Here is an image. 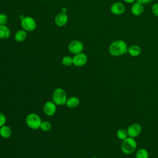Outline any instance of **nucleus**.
Here are the masks:
<instances>
[{"mask_svg":"<svg viewBox=\"0 0 158 158\" xmlns=\"http://www.w3.org/2000/svg\"><path fill=\"white\" fill-rule=\"evenodd\" d=\"M6 121V118L5 115L3 113L0 112V127L5 125Z\"/></svg>","mask_w":158,"mask_h":158,"instance_id":"obj_24","label":"nucleus"},{"mask_svg":"<svg viewBox=\"0 0 158 158\" xmlns=\"http://www.w3.org/2000/svg\"><path fill=\"white\" fill-rule=\"evenodd\" d=\"M40 128H41L44 131H48L51 130V124L50 122H49L48 121H46V120L42 121Z\"/></svg>","mask_w":158,"mask_h":158,"instance_id":"obj_21","label":"nucleus"},{"mask_svg":"<svg viewBox=\"0 0 158 158\" xmlns=\"http://www.w3.org/2000/svg\"><path fill=\"white\" fill-rule=\"evenodd\" d=\"M110 12L114 15H118L122 14L125 10V6L122 2H114L110 8Z\"/></svg>","mask_w":158,"mask_h":158,"instance_id":"obj_9","label":"nucleus"},{"mask_svg":"<svg viewBox=\"0 0 158 158\" xmlns=\"http://www.w3.org/2000/svg\"><path fill=\"white\" fill-rule=\"evenodd\" d=\"M7 22V16L3 13L0 14V25H6Z\"/></svg>","mask_w":158,"mask_h":158,"instance_id":"obj_22","label":"nucleus"},{"mask_svg":"<svg viewBox=\"0 0 158 158\" xmlns=\"http://www.w3.org/2000/svg\"><path fill=\"white\" fill-rule=\"evenodd\" d=\"M127 131L128 136L135 138L140 134L141 131V127L138 123H133L128 127Z\"/></svg>","mask_w":158,"mask_h":158,"instance_id":"obj_10","label":"nucleus"},{"mask_svg":"<svg viewBox=\"0 0 158 158\" xmlns=\"http://www.w3.org/2000/svg\"><path fill=\"white\" fill-rule=\"evenodd\" d=\"M62 64L65 67H70L73 64V58L69 56H64L62 59Z\"/></svg>","mask_w":158,"mask_h":158,"instance_id":"obj_20","label":"nucleus"},{"mask_svg":"<svg viewBox=\"0 0 158 158\" xmlns=\"http://www.w3.org/2000/svg\"><path fill=\"white\" fill-rule=\"evenodd\" d=\"M43 1H47V0H43Z\"/></svg>","mask_w":158,"mask_h":158,"instance_id":"obj_30","label":"nucleus"},{"mask_svg":"<svg viewBox=\"0 0 158 158\" xmlns=\"http://www.w3.org/2000/svg\"><path fill=\"white\" fill-rule=\"evenodd\" d=\"M126 3H128V4H133V2H135L136 1V0H123Z\"/></svg>","mask_w":158,"mask_h":158,"instance_id":"obj_26","label":"nucleus"},{"mask_svg":"<svg viewBox=\"0 0 158 158\" xmlns=\"http://www.w3.org/2000/svg\"><path fill=\"white\" fill-rule=\"evenodd\" d=\"M10 36V31L6 25H0V39L6 40Z\"/></svg>","mask_w":158,"mask_h":158,"instance_id":"obj_14","label":"nucleus"},{"mask_svg":"<svg viewBox=\"0 0 158 158\" xmlns=\"http://www.w3.org/2000/svg\"><path fill=\"white\" fill-rule=\"evenodd\" d=\"M12 135L10 128L7 125H3L0 127V136L3 138H9Z\"/></svg>","mask_w":158,"mask_h":158,"instance_id":"obj_17","label":"nucleus"},{"mask_svg":"<svg viewBox=\"0 0 158 158\" xmlns=\"http://www.w3.org/2000/svg\"><path fill=\"white\" fill-rule=\"evenodd\" d=\"M144 4L138 2V1H135V2L133 3L131 7V12L133 15L135 16H138L140 15L144 11Z\"/></svg>","mask_w":158,"mask_h":158,"instance_id":"obj_12","label":"nucleus"},{"mask_svg":"<svg viewBox=\"0 0 158 158\" xmlns=\"http://www.w3.org/2000/svg\"><path fill=\"white\" fill-rule=\"evenodd\" d=\"M52 100L57 106L65 104V102L67 100V96L65 91L61 88H57L55 89L52 94Z\"/></svg>","mask_w":158,"mask_h":158,"instance_id":"obj_2","label":"nucleus"},{"mask_svg":"<svg viewBox=\"0 0 158 158\" xmlns=\"http://www.w3.org/2000/svg\"><path fill=\"white\" fill-rule=\"evenodd\" d=\"M69 17L67 14L60 12L55 17L54 23L57 27H62L65 26L67 23Z\"/></svg>","mask_w":158,"mask_h":158,"instance_id":"obj_11","label":"nucleus"},{"mask_svg":"<svg viewBox=\"0 0 158 158\" xmlns=\"http://www.w3.org/2000/svg\"><path fill=\"white\" fill-rule=\"evenodd\" d=\"M136 158H149V152L146 149H139L136 153Z\"/></svg>","mask_w":158,"mask_h":158,"instance_id":"obj_18","label":"nucleus"},{"mask_svg":"<svg viewBox=\"0 0 158 158\" xmlns=\"http://www.w3.org/2000/svg\"><path fill=\"white\" fill-rule=\"evenodd\" d=\"M128 133L127 131L125 130V129H119L117 131V136L118 139H121V140H124L125 139H126L128 137Z\"/></svg>","mask_w":158,"mask_h":158,"instance_id":"obj_19","label":"nucleus"},{"mask_svg":"<svg viewBox=\"0 0 158 158\" xmlns=\"http://www.w3.org/2000/svg\"><path fill=\"white\" fill-rule=\"evenodd\" d=\"M80 104V100L76 96H72L67 99L65 105L69 108H75Z\"/></svg>","mask_w":158,"mask_h":158,"instance_id":"obj_15","label":"nucleus"},{"mask_svg":"<svg viewBox=\"0 0 158 158\" xmlns=\"http://www.w3.org/2000/svg\"><path fill=\"white\" fill-rule=\"evenodd\" d=\"M24 17H24L23 15H20V17H19V18H20V20H22Z\"/></svg>","mask_w":158,"mask_h":158,"instance_id":"obj_28","label":"nucleus"},{"mask_svg":"<svg viewBox=\"0 0 158 158\" xmlns=\"http://www.w3.org/2000/svg\"><path fill=\"white\" fill-rule=\"evenodd\" d=\"M67 8H66L65 7H62V9H61V12H60L66 14V13H67Z\"/></svg>","mask_w":158,"mask_h":158,"instance_id":"obj_27","label":"nucleus"},{"mask_svg":"<svg viewBox=\"0 0 158 158\" xmlns=\"http://www.w3.org/2000/svg\"><path fill=\"white\" fill-rule=\"evenodd\" d=\"M91 158H97V157H91Z\"/></svg>","mask_w":158,"mask_h":158,"instance_id":"obj_29","label":"nucleus"},{"mask_svg":"<svg viewBox=\"0 0 158 158\" xmlns=\"http://www.w3.org/2000/svg\"><path fill=\"white\" fill-rule=\"evenodd\" d=\"M72 58L73 64L76 67H83L86 64L88 61V57L86 55L82 52L75 54V56Z\"/></svg>","mask_w":158,"mask_h":158,"instance_id":"obj_7","label":"nucleus"},{"mask_svg":"<svg viewBox=\"0 0 158 158\" xmlns=\"http://www.w3.org/2000/svg\"><path fill=\"white\" fill-rule=\"evenodd\" d=\"M27 37V31L24 30H19L15 33L14 40L17 42H22L26 40Z\"/></svg>","mask_w":158,"mask_h":158,"instance_id":"obj_16","label":"nucleus"},{"mask_svg":"<svg viewBox=\"0 0 158 158\" xmlns=\"http://www.w3.org/2000/svg\"><path fill=\"white\" fill-rule=\"evenodd\" d=\"M137 143L135 140L134 138L127 137L123 140L121 144L122 151L125 154H130L133 153L136 149Z\"/></svg>","mask_w":158,"mask_h":158,"instance_id":"obj_3","label":"nucleus"},{"mask_svg":"<svg viewBox=\"0 0 158 158\" xmlns=\"http://www.w3.org/2000/svg\"><path fill=\"white\" fill-rule=\"evenodd\" d=\"M57 105L53 101H47L43 106L44 113L48 116L54 115L57 111Z\"/></svg>","mask_w":158,"mask_h":158,"instance_id":"obj_8","label":"nucleus"},{"mask_svg":"<svg viewBox=\"0 0 158 158\" xmlns=\"http://www.w3.org/2000/svg\"><path fill=\"white\" fill-rule=\"evenodd\" d=\"M152 12L156 17H158V3H155L152 5Z\"/></svg>","mask_w":158,"mask_h":158,"instance_id":"obj_23","label":"nucleus"},{"mask_svg":"<svg viewBox=\"0 0 158 158\" xmlns=\"http://www.w3.org/2000/svg\"><path fill=\"white\" fill-rule=\"evenodd\" d=\"M127 44L122 40H116L109 46V52L113 56H120L127 52Z\"/></svg>","mask_w":158,"mask_h":158,"instance_id":"obj_1","label":"nucleus"},{"mask_svg":"<svg viewBox=\"0 0 158 158\" xmlns=\"http://www.w3.org/2000/svg\"><path fill=\"white\" fill-rule=\"evenodd\" d=\"M20 25L23 30L26 31H33L36 28V22L31 17H25L20 20Z\"/></svg>","mask_w":158,"mask_h":158,"instance_id":"obj_5","label":"nucleus"},{"mask_svg":"<svg viewBox=\"0 0 158 158\" xmlns=\"http://www.w3.org/2000/svg\"><path fill=\"white\" fill-rule=\"evenodd\" d=\"M127 52L132 57H136L141 53V49L138 45L133 44L128 48Z\"/></svg>","mask_w":158,"mask_h":158,"instance_id":"obj_13","label":"nucleus"},{"mask_svg":"<svg viewBox=\"0 0 158 158\" xmlns=\"http://www.w3.org/2000/svg\"><path fill=\"white\" fill-rule=\"evenodd\" d=\"M25 122L30 128L37 130L40 128L42 120L38 115L35 113H31L26 117Z\"/></svg>","mask_w":158,"mask_h":158,"instance_id":"obj_4","label":"nucleus"},{"mask_svg":"<svg viewBox=\"0 0 158 158\" xmlns=\"http://www.w3.org/2000/svg\"><path fill=\"white\" fill-rule=\"evenodd\" d=\"M83 44L79 40H73L72 41L68 46L69 51L73 54H77L80 53L83 50Z\"/></svg>","mask_w":158,"mask_h":158,"instance_id":"obj_6","label":"nucleus"},{"mask_svg":"<svg viewBox=\"0 0 158 158\" xmlns=\"http://www.w3.org/2000/svg\"><path fill=\"white\" fill-rule=\"evenodd\" d=\"M136 1H138V2H141V3H142V4H144L150 3V2H151L153 0H136Z\"/></svg>","mask_w":158,"mask_h":158,"instance_id":"obj_25","label":"nucleus"}]
</instances>
